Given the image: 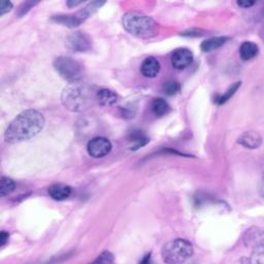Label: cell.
<instances>
[{
  "mask_svg": "<svg viewBox=\"0 0 264 264\" xmlns=\"http://www.w3.org/2000/svg\"><path fill=\"white\" fill-rule=\"evenodd\" d=\"M45 117L37 111L27 110L14 118L5 130L4 139L9 143L27 140L38 134L45 126Z\"/></svg>",
  "mask_w": 264,
  "mask_h": 264,
  "instance_id": "1",
  "label": "cell"
},
{
  "mask_svg": "<svg viewBox=\"0 0 264 264\" xmlns=\"http://www.w3.org/2000/svg\"><path fill=\"white\" fill-rule=\"evenodd\" d=\"M123 27L130 34L141 37L149 38L157 33L158 24L151 18L138 11H128L122 19Z\"/></svg>",
  "mask_w": 264,
  "mask_h": 264,
  "instance_id": "2",
  "label": "cell"
},
{
  "mask_svg": "<svg viewBox=\"0 0 264 264\" xmlns=\"http://www.w3.org/2000/svg\"><path fill=\"white\" fill-rule=\"evenodd\" d=\"M192 244L184 239H177L168 242L162 248V258L165 263H182L193 255Z\"/></svg>",
  "mask_w": 264,
  "mask_h": 264,
  "instance_id": "3",
  "label": "cell"
},
{
  "mask_svg": "<svg viewBox=\"0 0 264 264\" xmlns=\"http://www.w3.org/2000/svg\"><path fill=\"white\" fill-rule=\"evenodd\" d=\"M54 67L60 77L70 84H78L83 79V65L70 57L56 58L54 61Z\"/></svg>",
  "mask_w": 264,
  "mask_h": 264,
  "instance_id": "4",
  "label": "cell"
},
{
  "mask_svg": "<svg viewBox=\"0 0 264 264\" xmlns=\"http://www.w3.org/2000/svg\"><path fill=\"white\" fill-rule=\"evenodd\" d=\"M62 104L71 112H81L88 105V94L85 88L78 84H72L65 88L62 93Z\"/></svg>",
  "mask_w": 264,
  "mask_h": 264,
  "instance_id": "5",
  "label": "cell"
},
{
  "mask_svg": "<svg viewBox=\"0 0 264 264\" xmlns=\"http://www.w3.org/2000/svg\"><path fill=\"white\" fill-rule=\"evenodd\" d=\"M105 2H92L88 6H86L83 10L77 12L76 14H67V16H55L53 20L57 23L63 24L67 27H77L81 25L86 19L89 18L92 14Z\"/></svg>",
  "mask_w": 264,
  "mask_h": 264,
  "instance_id": "6",
  "label": "cell"
},
{
  "mask_svg": "<svg viewBox=\"0 0 264 264\" xmlns=\"http://www.w3.org/2000/svg\"><path fill=\"white\" fill-rule=\"evenodd\" d=\"M87 151L93 158H102L112 151V142L106 137L92 138L87 144Z\"/></svg>",
  "mask_w": 264,
  "mask_h": 264,
  "instance_id": "7",
  "label": "cell"
},
{
  "mask_svg": "<svg viewBox=\"0 0 264 264\" xmlns=\"http://www.w3.org/2000/svg\"><path fill=\"white\" fill-rule=\"evenodd\" d=\"M67 48L73 52H87L91 49V39L83 32L72 33L67 37Z\"/></svg>",
  "mask_w": 264,
  "mask_h": 264,
  "instance_id": "8",
  "label": "cell"
},
{
  "mask_svg": "<svg viewBox=\"0 0 264 264\" xmlns=\"http://www.w3.org/2000/svg\"><path fill=\"white\" fill-rule=\"evenodd\" d=\"M193 58V53L190 50L178 49L171 56V64L175 69L182 70L192 64Z\"/></svg>",
  "mask_w": 264,
  "mask_h": 264,
  "instance_id": "9",
  "label": "cell"
},
{
  "mask_svg": "<svg viewBox=\"0 0 264 264\" xmlns=\"http://www.w3.org/2000/svg\"><path fill=\"white\" fill-rule=\"evenodd\" d=\"M160 63L159 61L154 57H148L143 60L141 66H140V71L142 73V76L149 79L156 78L158 76V73L160 72Z\"/></svg>",
  "mask_w": 264,
  "mask_h": 264,
  "instance_id": "10",
  "label": "cell"
},
{
  "mask_svg": "<svg viewBox=\"0 0 264 264\" xmlns=\"http://www.w3.org/2000/svg\"><path fill=\"white\" fill-rule=\"evenodd\" d=\"M262 141L261 136L259 135V133L254 131H249L244 133L240 138H239V143H241L242 145H244L245 148L248 149H257L260 146Z\"/></svg>",
  "mask_w": 264,
  "mask_h": 264,
  "instance_id": "11",
  "label": "cell"
},
{
  "mask_svg": "<svg viewBox=\"0 0 264 264\" xmlns=\"http://www.w3.org/2000/svg\"><path fill=\"white\" fill-rule=\"evenodd\" d=\"M96 99L98 104L102 107H112L118 102V95L110 89H100L96 93Z\"/></svg>",
  "mask_w": 264,
  "mask_h": 264,
  "instance_id": "12",
  "label": "cell"
},
{
  "mask_svg": "<svg viewBox=\"0 0 264 264\" xmlns=\"http://www.w3.org/2000/svg\"><path fill=\"white\" fill-rule=\"evenodd\" d=\"M71 194V188L64 184H55L49 188V195L54 200H64Z\"/></svg>",
  "mask_w": 264,
  "mask_h": 264,
  "instance_id": "13",
  "label": "cell"
},
{
  "mask_svg": "<svg viewBox=\"0 0 264 264\" xmlns=\"http://www.w3.org/2000/svg\"><path fill=\"white\" fill-rule=\"evenodd\" d=\"M245 243L247 246L251 247H256L259 249L263 248V233L261 229L258 228H253L250 230H247L246 232V238H245Z\"/></svg>",
  "mask_w": 264,
  "mask_h": 264,
  "instance_id": "14",
  "label": "cell"
},
{
  "mask_svg": "<svg viewBox=\"0 0 264 264\" xmlns=\"http://www.w3.org/2000/svg\"><path fill=\"white\" fill-rule=\"evenodd\" d=\"M259 48L256 43L252 41H245L240 48V55L244 61L252 60L258 55Z\"/></svg>",
  "mask_w": 264,
  "mask_h": 264,
  "instance_id": "15",
  "label": "cell"
},
{
  "mask_svg": "<svg viewBox=\"0 0 264 264\" xmlns=\"http://www.w3.org/2000/svg\"><path fill=\"white\" fill-rule=\"evenodd\" d=\"M228 39L229 38L226 37V36H219V37L209 38L207 40L202 41V43L200 45V49L204 53L212 52L214 50L221 48L223 45H225Z\"/></svg>",
  "mask_w": 264,
  "mask_h": 264,
  "instance_id": "16",
  "label": "cell"
},
{
  "mask_svg": "<svg viewBox=\"0 0 264 264\" xmlns=\"http://www.w3.org/2000/svg\"><path fill=\"white\" fill-rule=\"evenodd\" d=\"M151 110L156 117H164L169 113L170 108H169V105L167 104V101L165 99L155 98L152 101Z\"/></svg>",
  "mask_w": 264,
  "mask_h": 264,
  "instance_id": "17",
  "label": "cell"
},
{
  "mask_svg": "<svg viewBox=\"0 0 264 264\" xmlns=\"http://www.w3.org/2000/svg\"><path fill=\"white\" fill-rule=\"evenodd\" d=\"M149 142V138L145 136L143 132L137 130L133 131L129 136V143L131 150H137L140 146H143Z\"/></svg>",
  "mask_w": 264,
  "mask_h": 264,
  "instance_id": "18",
  "label": "cell"
},
{
  "mask_svg": "<svg viewBox=\"0 0 264 264\" xmlns=\"http://www.w3.org/2000/svg\"><path fill=\"white\" fill-rule=\"evenodd\" d=\"M14 188H16V183H14L10 178L2 177L0 180V196L4 197L10 194Z\"/></svg>",
  "mask_w": 264,
  "mask_h": 264,
  "instance_id": "19",
  "label": "cell"
},
{
  "mask_svg": "<svg viewBox=\"0 0 264 264\" xmlns=\"http://www.w3.org/2000/svg\"><path fill=\"white\" fill-rule=\"evenodd\" d=\"M241 87V82H237L236 84H233L231 87L228 88V90L221 96H219L216 98V102L218 105H223L226 101H228L233 95L238 91L239 88Z\"/></svg>",
  "mask_w": 264,
  "mask_h": 264,
  "instance_id": "20",
  "label": "cell"
},
{
  "mask_svg": "<svg viewBox=\"0 0 264 264\" xmlns=\"http://www.w3.org/2000/svg\"><path fill=\"white\" fill-rule=\"evenodd\" d=\"M181 89L180 83L177 81H168L164 85V93L168 96H172L177 94Z\"/></svg>",
  "mask_w": 264,
  "mask_h": 264,
  "instance_id": "21",
  "label": "cell"
},
{
  "mask_svg": "<svg viewBox=\"0 0 264 264\" xmlns=\"http://www.w3.org/2000/svg\"><path fill=\"white\" fill-rule=\"evenodd\" d=\"M115 261V258H114V255L109 252V251H105L102 252L98 257L97 259L94 260V263H104V264H109V263H114Z\"/></svg>",
  "mask_w": 264,
  "mask_h": 264,
  "instance_id": "22",
  "label": "cell"
},
{
  "mask_svg": "<svg viewBox=\"0 0 264 264\" xmlns=\"http://www.w3.org/2000/svg\"><path fill=\"white\" fill-rule=\"evenodd\" d=\"M12 8V3L10 1H1L0 2V13L3 16L4 13L10 11Z\"/></svg>",
  "mask_w": 264,
  "mask_h": 264,
  "instance_id": "23",
  "label": "cell"
},
{
  "mask_svg": "<svg viewBox=\"0 0 264 264\" xmlns=\"http://www.w3.org/2000/svg\"><path fill=\"white\" fill-rule=\"evenodd\" d=\"M8 239H9V236L7 232L2 231L1 233H0V247H4L5 244L8 242Z\"/></svg>",
  "mask_w": 264,
  "mask_h": 264,
  "instance_id": "24",
  "label": "cell"
},
{
  "mask_svg": "<svg viewBox=\"0 0 264 264\" xmlns=\"http://www.w3.org/2000/svg\"><path fill=\"white\" fill-rule=\"evenodd\" d=\"M255 4V1H238V5L243 8H249Z\"/></svg>",
  "mask_w": 264,
  "mask_h": 264,
  "instance_id": "25",
  "label": "cell"
},
{
  "mask_svg": "<svg viewBox=\"0 0 264 264\" xmlns=\"http://www.w3.org/2000/svg\"><path fill=\"white\" fill-rule=\"evenodd\" d=\"M81 3H82V1H68L67 5L68 6H77V5L81 4Z\"/></svg>",
  "mask_w": 264,
  "mask_h": 264,
  "instance_id": "26",
  "label": "cell"
},
{
  "mask_svg": "<svg viewBox=\"0 0 264 264\" xmlns=\"http://www.w3.org/2000/svg\"><path fill=\"white\" fill-rule=\"evenodd\" d=\"M150 258H151V254L145 255L144 259H143V260H141V263H148V262H150Z\"/></svg>",
  "mask_w": 264,
  "mask_h": 264,
  "instance_id": "27",
  "label": "cell"
}]
</instances>
